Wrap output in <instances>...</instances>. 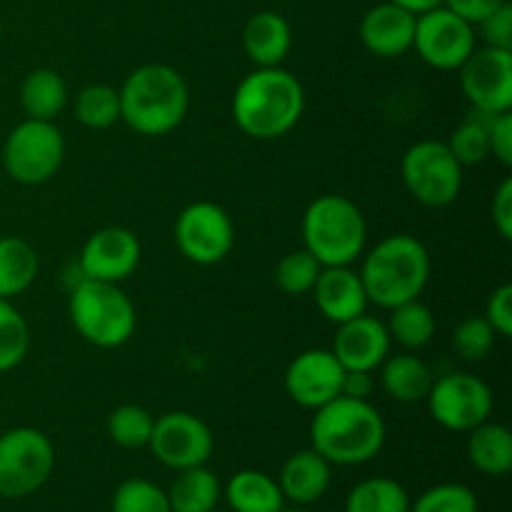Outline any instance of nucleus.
Wrapping results in <instances>:
<instances>
[{
	"instance_id": "nucleus-36",
	"label": "nucleus",
	"mask_w": 512,
	"mask_h": 512,
	"mask_svg": "<svg viewBox=\"0 0 512 512\" xmlns=\"http://www.w3.org/2000/svg\"><path fill=\"white\" fill-rule=\"evenodd\" d=\"M495 338L498 333L485 320V315H470L453 330V348L468 363H480L495 348Z\"/></svg>"
},
{
	"instance_id": "nucleus-16",
	"label": "nucleus",
	"mask_w": 512,
	"mask_h": 512,
	"mask_svg": "<svg viewBox=\"0 0 512 512\" xmlns=\"http://www.w3.org/2000/svg\"><path fill=\"white\" fill-rule=\"evenodd\" d=\"M140 255H143V248H140L138 235L128 228L110 225V228L95 230L85 240L78 268L85 280L120 285L138 270Z\"/></svg>"
},
{
	"instance_id": "nucleus-11",
	"label": "nucleus",
	"mask_w": 512,
	"mask_h": 512,
	"mask_svg": "<svg viewBox=\"0 0 512 512\" xmlns=\"http://www.w3.org/2000/svg\"><path fill=\"white\" fill-rule=\"evenodd\" d=\"M425 403L435 423L453 433H470L490 420L495 408L490 385L470 373H448L435 378Z\"/></svg>"
},
{
	"instance_id": "nucleus-12",
	"label": "nucleus",
	"mask_w": 512,
	"mask_h": 512,
	"mask_svg": "<svg viewBox=\"0 0 512 512\" xmlns=\"http://www.w3.org/2000/svg\"><path fill=\"white\" fill-rule=\"evenodd\" d=\"M478 48L475 25L455 15L445 5L425 10L415 20L413 50L435 70H460Z\"/></svg>"
},
{
	"instance_id": "nucleus-46",
	"label": "nucleus",
	"mask_w": 512,
	"mask_h": 512,
	"mask_svg": "<svg viewBox=\"0 0 512 512\" xmlns=\"http://www.w3.org/2000/svg\"><path fill=\"white\" fill-rule=\"evenodd\" d=\"M213 512H218V510H213Z\"/></svg>"
},
{
	"instance_id": "nucleus-6",
	"label": "nucleus",
	"mask_w": 512,
	"mask_h": 512,
	"mask_svg": "<svg viewBox=\"0 0 512 512\" xmlns=\"http://www.w3.org/2000/svg\"><path fill=\"white\" fill-rule=\"evenodd\" d=\"M68 313L80 338L103 350L123 348L138 328L133 300L115 283L80 280L70 288Z\"/></svg>"
},
{
	"instance_id": "nucleus-43",
	"label": "nucleus",
	"mask_w": 512,
	"mask_h": 512,
	"mask_svg": "<svg viewBox=\"0 0 512 512\" xmlns=\"http://www.w3.org/2000/svg\"><path fill=\"white\" fill-rule=\"evenodd\" d=\"M370 375L373 373H363V370H345L343 395L368 400L370 390H373V378H370Z\"/></svg>"
},
{
	"instance_id": "nucleus-22",
	"label": "nucleus",
	"mask_w": 512,
	"mask_h": 512,
	"mask_svg": "<svg viewBox=\"0 0 512 512\" xmlns=\"http://www.w3.org/2000/svg\"><path fill=\"white\" fill-rule=\"evenodd\" d=\"M433 370L413 353L388 355L380 365V388L398 403H423L433 388Z\"/></svg>"
},
{
	"instance_id": "nucleus-26",
	"label": "nucleus",
	"mask_w": 512,
	"mask_h": 512,
	"mask_svg": "<svg viewBox=\"0 0 512 512\" xmlns=\"http://www.w3.org/2000/svg\"><path fill=\"white\" fill-rule=\"evenodd\" d=\"M40 270L38 253L18 235L0 238V300H13L35 283Z\"/></svg>"
},
{
	"instance_id": "nucleus-39",
	"label": "nucleus",
	"mask_w": 512,
	"mask_h": 512,
	"mask_svg": "<svg viewBox=\"0 0 512 512\" xmlns=\"http://www.w3.org/2000/svg\"><path fill=\"white\" fill-rule=\"evenodd\" d=\"M478 28L485 45H490V48L512 50V5L505 3L503 8H498L493 15H488L483 23H478Z\"/></svg>"
},
{
	"instance_id": "nucleus-33",
	"label": "nucleus",
	"mask_w": 512,
	"mask_h": 512,
	"mask_svg": "<svg viewBox=\"0 0 512 512\" xmlns=\"http://www.w3.org/2000/svg\"><path fill=\"white\" fill-rule=\"evenodd\" d=\"M30 350V328L13 300H0V373H10Z\"/></svg>"
},
{
	"instance_id": "nucleus-42",
	"label": "nucleus",
	"mask_w": 512,
	"mask_h": 512,
	"mask_svg": "<svg viewBox=\"0 0 512 512\" xmlns=\"http://www.w3.org/2000/svg\"><path fill=\"white\" fill-rule=\"evenodd\" d=\"M508 0H443V5L448 10H453L455 15H460L463 20H468L470 25L483 23L488 15H493L495 10L503 8Z\"/></svg>"
},
{
	"instance_id": "nucleus-14",
	"label": "nucleus",
	"mask_w": 512,
	"mask_h": 512,
	"mask_svg": "<svg viewBox=\"0 0 512 512\" xmlns=\"http://www.w3.org/2000/svg\"><path fill=\"white\" fill-rule=\"evenodd\" d=\"M460 90L470 108L483 115L512 110V50L475 48L460 65Z\"/></svg>"
},
{
	"instance_id": "nucleus-4",
	"label": "nucleus",
	"mask_w": 512,
	"mask_h": 512,
	"mask_svg": "<svg viewBox=\"0 0 512 512\" xmlns=\"http://www.w3.org/2000/svg\"><path fill=\"white\" fill-rule=\"evenodd\" d=\"M360 280L365 285L370 303L378 308H395L423 295L428 288L430 253L423 240L408 233H395L375 243L368 253H363Z\"/></svg>"
},
{
	"instance_id": "nucleus-38",
	"label": "nucleus",
	"mask_w": 512,
	"mask_h": 512,
	"mask_svg": "<svg viewBox=\"0 0 512 512\" xmlns=\"http://www.w3.org/2000/svg\"><path fill=\"white\" fill-rule=\"evenodd\" d=\"M485 320L500 338H512V285L505 283L493 290L485 303Z\"/></svg>"
},
{
	"instance_id": "nucleus-7",
	"label": "nucleus",
	"mask_w": 512,
	"mask_h": 512,
	"mask_svg": "<svg viewBox=\"0 0 512 512\" xmlns=\"http://www.w3.org/2000/svg\"><path fill=\"white\" fill-rule=\"evenodd\" d=\"M65 160V138L55 120L25 118L3 143V168L15 183L43 185L58 175Z\"/></svg>"
},
{
	"instance_id": "nucleus-17",
	"label": "nucleus",
	"mask_w": 512,
	"mask_h": 512,
	"mask_svg": "<svg viewBox=\"0 0 512 512\" xmlns=\"http://www.w3.org/2000/svg\"><path fill=\"white\" fill-rule=\"evenodd\" d=\"M388 325L373 315L363 313L348 323L338 325V333L333 340V355L340 360L345 370H363L373 373L383 365L390 355Z\"/></svg>"
},
{
	"instance_id": "nucleus-9",
	"label": "nucleus",
	"mask_w": 512,
	"mask_h": 512,
	"mask_svg": "<svg viewBox=\"0 0 512 512\" xmlns=\"http://www.w3.org/2000/svg\"><path fill=\"white\" fill-rule=\"evenodd\" d=\"M55 468V448L38 428H13L0 435V498L20 500L38 493Z\"/></svg>"
},
{
	"instance_id": "nucleus-30",
	"label": "nucleus",
	"mask_w": 512,
	"mask_h": 512,
	"mask_svg": "<svg viewBox=\"0 0 512 512\" xmlns=\"http://www.w3.org/2000/svg\"><path fill=\"white\" fill-rule=\"evenodd\" d=\"M75 118L90 130H108L120 120L118 88L105 83H90L75 95Z\"/></svg>"
},
{
	"instance_id": "nucleus-32",
	"label": "nucleus",
	"mask_w": 512,
	"mask_h": 512,
	"mask_svg": "<svg viewBox=\"0 0 512 512\" xmlns=\"http://www.w3.org/2000/svg\"><path fill=\"white\" fill-rule=\"evenodd\" d=\"M490 115L478 113V110H470L468 118L453 130L450 140H445L450 148V153L458 158V163L463 165H480L483 160L490 158Z\"/></svg>"
},
{
	"instance_id": "nucleus-29",
	"label": "nucleus",
	"mask_w": 512,
	"mask_h": 512,
	"mask_svg": "<svg viewBox=\"0 0 512 512\" xmlns=\"http://www.w3.org/2000/svg\"><path fill=\"white\" fill-rule=\"evenodd\" d=\"M345 512H410V495L398 480H360L345 498Z\"/></svg>"
},
{
	"instance_id": "nucleus-21",
	"label": "nucleus",
	"mask_w": 512,
	"mask_h": 512,
	"mask_svg": "<svg viewBox=\"0 0 512 512\" xmlns=\"http://www.w3.org/2000/svg\"><path fill=\"white\" fill-rule=\"evenodd\" d=\"M290 48H293V30L288 20L275 10H260L245 23L243 50L255 68L283 65Z\"/></svg>"
},
{
	"instance_id": "nucleus-10",
	"label": "nucleus",
	"mask_w": 512,
	"mask_h": 512,
	"mask_svg": "<svg viewBox=\"0 0 512 512\" xmlns=\"http://www.w3.org/2000/svg\"><path fill=\"white\" fill-rule=\"evenodd\" d=\"M173 238L185 260L195 265H218L233 253L235 225L223 205L198 200L180 210Z\"/></svg>"
},
{
	"instance_id": "nucleus-44",
	"label": "nucleus",
	"mask_w": 512,
	"mask_h": 512,
	"mask_svg": "<svg viewBox=\"0 0 512 512\" xmlns=\"http://www.w3.org/2000/svg\"><path fill=\"white\" fill-rule=\"evenodd\" d=\"M390 3L400 5V8L420 15V13H425V10H433V8H438V5H443V0H390Z\"/></svg>"
},
{
	"instance_id": "nucleus-27",
	"label": "nucleus",
	"mask_w": 512,
	"mask_h": 512,
	"mask_svg": "<svg viewBox=\"0 0 512 512\" xmlns=\"http://www.w3.org/2000/svg\"><path fill=\"white\" fill-rule=\"evenodd\" d=\"M165 495H168L170 512H213L223 488L213 470L198 465V468L178 470Z\"/></svg>"
},
{
	"instance_id": "nucleus-31",
	"label": "nucleus",
	"mask_w": 512,
	"mask_h": 512,
	"mask_svg": "<svg viewBox=\"0 0 512 512\" xmlns=\"http://www.w3.org/2000/svg\"><path fill=\"white\" fill-rule=\"evenodd\" d=\"M155 418L143 405L125 403L108 415V435L118 448L140 450L148 448L153 435Z\"/></svg>"
},
{
	"instance_id": "nucleus-19",
	"label": "nucleus",
	"mask_w": 512,
	"mask_h": 512,
	"mask_svg": "<svg viewBox=\"0 0 512 512\" xmlns=\"http://www.w3.org/2000/svg\"><path fill=\"white\" fill-rule=\"evenodd\" d=\"M415 20L418 15L385 0L363 15L360 40H363L365 50L378 58H400L413 50Z\"/></svg>"
},
{
	"instance_id": "nucleus-18",
	"label": "nucleus",
	"mask_w": 512,
	"mask_h": 512,
	"mask_svg": "<svg viewBox=\"0 0 512 512\" xmlns=\"http://www.w3.org/2000/svg\"><path fill=\"white\" fill-rule=\"evenodd\" d=\"M310 293H313L320 315L328 323L343 325L368 313V293H365L360 273L350 265H330V268L320 270Z\"/></svg>"
},
{
	"instance_id": "nucleus-37",
	"label": "nucleus",
	"mask_w": 512,
	"mask_h": 512,
	"mask_svg": "<svg viewBox=\"0 0 512 512\" xmlns=\"http://www.w3.org/2000/svg\"><path fill=\"white\" fill-rule=\"evenodd\" d=\"M410 512H478V495L463 483H440L410 503Z\"/></svg>"
},
{
	"instance_id": "nucleus-24",
	"label": "nucleus",
	"mask_w": 512,
	"mask_h": 512,
	"mask_svg": "<svg viewBox=\"0 0 512 512\" xmlns=\"http://www.w3.org/2000/svg\"><path fill=\"white\" fill-rule=\"evenodd\" d=\"M68 105V85L53 68L30 70L20 83V108L33 120H55Z\"/></svg>"
},
{
	"instance_id": "nucleus-34",
	"label": "nucleus",
	"mask_w": 512,
	"mask_h": 512,
	"mask_svg": "<svg viewBox=\"0 0 512 512\" xmlns=\"http://www.w3.org/2000/svg\"><path fill=\"white\" fill-rule=\"evenodd\" d=\"M323 265L313 258L305 248L283 255L275 268V285L285 295H308L318 280Z\"/></svg>"
},
{
	"instance_id": "nucleus-13",
	"label": "nucleus",
	"mask_w": 512,
	"mask_h": 512,
	"mask_svg": "<svg viewBox=\"0 0 512 512\" xmlns=\"http://www.w3.org/2000/svg\"><path fill=\"white\" fill-rule=\"evenodd\" d=\"M148 448L160 465L178 473L208 463L215 440L205 420L185 410H173L155 418Z\"/></svg>"
},
{
	"instance_id": "nucleus-5",
	"label": "nucleus",
	"mask_w": 512,
	"mask_h": 512,
	"mask_svg": "<svg viewBox=\"0 0 512 512\" xmlns=\"http://www.w3.org/2000/svg\"><path fill=\"white\" fill-rule=\"evenodd\" d=\"M303 248L323 268L330 265H353L368 245V223L358 205L340 193L318 195L305 208Z\"/></svg>"
},
{
	"instance_id": "nucleus-2",
	"label": "nucleus",
	"mask_w": 512,
	"mask_h": 512,
	"mask_svg": "<svg viewBox=\"0 0 512 512\" xmlns=\"http://www.w3.org/2000/svg\"><path fill=\"white\" fill-rule=\"evenodd\" d=\"M385 420L370 400L340 398L315 410L310 423V440L330 465H363L383 450Z\"/></svg>"
},
{
	"instance_id": "nucleus-45",
	"label": "nucleus",
	"mask_w": 512,
	"mask_h": 512,
	"mask_svg": "<svg viewBox=\"0 0 512 512\" xmlns=\"http://www.w3.org/2000/svg\"><path fill=\"white\" fill-rule=\"evenodd\" d=\"M280 512H310L308 508H283Z\"/></svg>"
},
{
	"instance_id": "nucleus-28",
	"label": "nucleus",
	"mask_w": 512,
	"mask_h": 512,
	"mask_svg": "<svg viewBox=\"0 0 512 512\" xmlns=\"http://www.w3.org/2000/svg\"><path fill=\"white\" fill-rule=\"evenodd\" d=\"M385 325H388L390 340L408 350L425 348L433 340L435 328H438L433 310L420 298L390 308V320Z\"/></svg>"
},
{
	"instance_id": "nucleus-40",
	"label": "nucleus",
	"mask_w": 512,
	"mask_h": 512,
	"mask_svg": "<svg viewBox=\"0 0 512 512\" xmlns=\"http://www.w3.org/2000/svg\"><path fill=\"white\" fill-rule=\"evenodd\" d=\"M490 155L503 168H512V110L508 113L490 115Z\"/></svg>"
},
{
	"instance_id": "nucleus-1",
	"label": "nucleus",
	"mask_w": 512,
	"mask_h": 512,
	"mask_svg": "<svg viewBox=\"0 0 512 512\" xmlns=\"http://www.w3.org/2000/svg\"><path fill=\"white\" fill-rule=\"evenodd\" d=\"M233 120L253 140H278L300 123L305 110L303 83L290 70L255 68L233 93Z\"/></svg>"
},
{
	"instance_id": "nucleus-15",
	"label": "nucleus",
	"mask_w": 512,
	"mask_h": 512,
	"mask_svg": "<svg viewBox=\"0 0 512 512\" xmlns=\"http://www.w3.org/2000/svg\"><path fill=\"white\" fill-rule=\"evenodd\" d=\"M345 368L335 358L333 350L313 348L303 350L290 360L285 370V393L295 405L305 410H318L330 400L343 395Z\"/></svg>"
},
{
	"instance_id": "nucleus-41",
	"label": "nucleus",
	"mask_w": 512,
	"mask_h": 512,
	"mask_svg": "<svg viewBox=\"0 0 512 512\" xmlns=\"http://www.w3.org/2000/svg\"><path fill=\"white\" fill-rule=\"evenodd\" d=\"M490 215H493V225L503 240H512V180L505 178L498 185L490 203Z\"/></svg>"
},
{
	"instance_id": "nucleus-3",
	"label": "nucleus",
	"mask_w": 512,
	"mask_h": 512,
	"mask_svg": "<svg viewBox=\"0 0 512 512\" xmlns=\"http://www.w3.org/2000/svg\"><path fill=\"white\" fill-rule=\"evenodd\" d=\"M120 120L133 133L160 138L178 128L190 110V90L183 75L163 63L140 65L118 88Z\"/></svg>"
},
{
	"instance_id": "nucleus-35",
	"label": "nucleus",
	"mask_w": 512,
	"mask_h": 512,
	"mask_svg": "<svg viewBox=\"0 0 512 512\" xmlns=\"http://www.w3.org/2000/svg\"><path fill=\"white\" fill-rule=\"evenodd\" d=\"M113 512H170L168 495L160 485L145 478H130L115 488Z\"/></svg>"
},
{
	"instance_id": "nucleus-23",
	"label": "nucleus",
	"mask_w": 512,
	"mask_h": 512,
	"mask_svg": "<svg viewBox=\"0 0 512 512\" xmlns=\"http://www.w3.org/2000/svg\"><path fill=\"white\" fill-rule=\"evenodd\" d=\"M470 465L490 478H503L512 470V435L505 425L485 420L468 433L465 443Z\"/></svg>"
},
{
	"instance_id": "nucleus-20",
	"label": "nucleus",
	"mask_w": 512,
	"mask_h": 512,
	"mask_svg": "<svg viewBox=\"0 0 512 512\" xmlns=\"http://www.w3.org/2000/svg\"><path fill=\"white\" fill-rule=\"evenodd\" d=\"M330 483H333V465L313 448L290 455L280 468L278 478L285 503H293L295 508H308L318 503L328 493Z\"/></svg>"
},
{
	"instance_id": "nucleus-25",
	"label": "nucleus",
	"mask_w": 512,
	"mask_h": 512,
	"mask_svg": "<svg viewBox=\"0 0 512 512\" xmlns=\"http://www.w3.org/2000/svg\"><path fill=\"white\" fill-rule=\"evenodd\" d=\"M225 500L233 512H280L285 498L278 480L260 470H240L225 485Z\"/></svg>"
},
{
	"instance_id": "nucleus-8",
	"label": "nucleus",
	"mask_w": 512,
	"mask_h": 512,
	"mask_svg": "<svg viewBox=\"0 0 512 512\" xmlns=\"http://www.w3.org/2000/svg\"><path fill=\"white\" fill-rule=\"evenodd\" d=\"M400 178L420 205L445 208L463 190V165L445 140H418L400 160Z\"/></svg>"
}]
</instances>
